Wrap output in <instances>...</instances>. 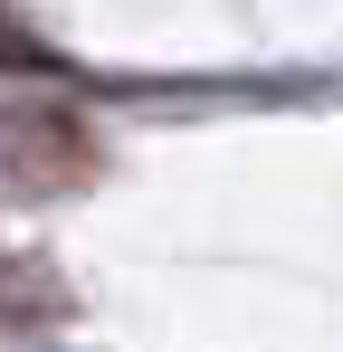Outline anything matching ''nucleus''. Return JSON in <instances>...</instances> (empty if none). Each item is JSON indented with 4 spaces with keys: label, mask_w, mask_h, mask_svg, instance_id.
<instances>
[{
    "label": "nucleus",
    "mask_w": 343,
    "mask_h": 352,
    "mask_svg": "<svg viewBox=\"0 0 343 352\" xmlns=\"http://www.w3.org/2000/svg\"><path fill=\"white\" fill-rule=\"evenodd\" d=\"M0 58H10V67H48V48H39V38H10V29H0Z\"/></svg>",
    "instance_id": "obj_3"
},
{
    "label": "nucleus",
    "mask_w": 343,
    "mask_h": 352,
    "mask_svg": "<svg viewBox=\"0 0 343 352\" xmlns=\"http://www.w3.org/2000/svg\"><path fill=\"white\" fill-rule=\"evenodd\" d=\"M76 314V295L57 276L48 257H29V248H0V333H29V324H67Z\"/></svg>",
    "instance_id": "obj_2"
},
{
    "label": "nucleus",
    "mask_w": 343,
    "mask_h": 352,
    "mask_svg": "<svg viewBox=\"0 0 343 352\" xmlns=\"http://www.w3.org/2000/svg\"><path fill=\"white\" fill-rule=\"evenodd\" d=\"M96 181V133L57 96H0V200H67Z\"/></svg>",
    "instance_id": "obj_1"
}]
</instances>
